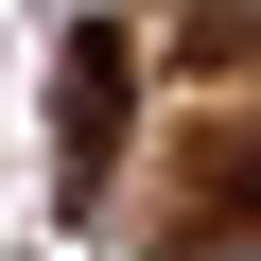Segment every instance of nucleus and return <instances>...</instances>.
<instances>
[{"label":"nucleus","mask_w":261,"mask_h":261,"mask_svg":"<svg viewBox=\"0 0 261 261\" xmlns=\"http://www.w3.org/2000/svg\"><path fill=\"white\" fill-rule=\"evenodd\" d=\"M122 105H140V53H122V18H87V35L53 53V192H70V209H87L105 157H122Z\"/></svg>","instance_id":"f257e3e1"},{"label":"nucleus","mask_w":261,"mask_h":261,"mask_svg":"<svg viewBox=\"0 0 261 261\" xmlns=\"http://www.w3.org/2000/svg\"><path fill=\"white\" fill-rule=\"evenodd\" d=\"M226 226H261V122L226 140Z\"/></svg>","instance_id":"f03ea898"}]
</instances>
